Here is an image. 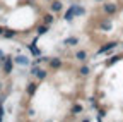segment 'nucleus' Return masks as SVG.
Wrapping results in <instances>:
<instances>
[{
    "label": "nucleus",
    "instance_id": "1",
    "mask_svg": "<svg viewBox=\"0 0 123 122\" xmlns=\"http://www.w3.org/2000/svg\"><path fill=\"white\" fill-rule=\"evenodd\" d=\"M74 16H75V5H72V7L65 12V17H63V19H65V21H72Z\"/></svg>",
    "mask_w": 123,
    "mask_h": 122
},
{
    "label": "nucleus",
    "instance_id": "2",
    "mask_svg": "<svg viewBox=\"0 0 123 122\" xmlns=\"http://www.w3.org/2000/svg\"><path fill=\"white\" fill-rule=\"evenodd\" d=\"M15 62L21 64V65H27V64H29V58L24 57V55H19V57H15Z\"/></svg>",
    "mask_w": 123,
    "mask_h": 122
},
{
    "label": "nucleus",
    "instance_id": "3",
    "mask_svg": "<svg viewBox=\"0 0 123 122\" xmlns=\"http://www.w3.org/2000/svg\"><path fill=\"white\" fill-rule=\"evenodd\" d=\"M104 10H106L108 14H115V12H116V5H115V4H104Z\"/></svg>",
    "mask_w": 123,
    "mask_h": 122
},
{
    "label": "nucleus",
    "instance_id": "4",
    "mask_svg": "<svg viewBox=\"0 0 123 122\" xmlns=\"http://www.w3.org/2000/svg\"><path fill=\"white\" fill-rule=\"evenodd\" d=\"M33 74L36 76V78H39V79H43L44 76H46V72H44V71H41V69H38V67H34V69H33Z\"/></svg>",
    "mask_w": 123,
    "mask_h": 122
},
{
    "label": "nucleus",
    "instance_id": "5",
    "mask_svg": "<svg viewBox=\"0 0 123 122\" xmlns=\"http://www.w3.org/2000/svg\"><path fill=\"white\" fill-rule=\"evenodd\" d=\"M4 71H5V74H9V72L12 71V60H10V58H5V65H4Z\"/></svg>",
    "mask_w": 123,
    "mask_h": 122
},
{
    "label": "nucleus",
    "instance_id": "6",
    "mask_svg": "<svg viewBox=\"0 0 123 122\" xmlns=\"http://www.w3.org/2000/svg\"><path fill=\"white\" fill-rule=\"evenodd\" d=\"M51 10H53V12L62 10V4H60V2H51Z\"/></svg>",
    "mask_w": 123,
    "mask_h": 122
},
{
    "label": "nucleus",
    "instance_id": "7",
    "mask_svg": "<svg viewBox=\"0 0 123 122\" xmlns=\"http://www.w3.org/2000/svg\"><path fill=\"white\" fill-rule=\"evenodd\" d=\"M77 41H79L77 38H67V40H65L63 43H65V45H68V47H74V45H75Z\"/></svg>",
    "mask_w": 123,
    "mask_h": 122
},
{
    "label": "nucleus",
    "instance_id": "8",
    "mask_svg": "<svg viewBox=\"0 0 123 122\" xmlns=\"http://www.w3.org/2000/svg\"><path fill=\"white\" fill-rule=\"evenodd\" d=\"M86 55H87V53H86L84 50H80V52H77L75 58H77V60H86Z\"/></svg>",
    "mask_w": 123,
    "mask_h": 122
},
{
    "label": "nucleus",
    "instance_id": "9",
    "mask_svg": "<svg viewBox=\"0 0 123 122\" xmlns=\"http://www.w3.org/2000/svg\"><path fill=\"white\" fill-rule=\"evenodd\" d=\"M113 47H115V43H108L106 47H103V48H101V52H108V50H111Z\"/></svg>",
    "mask_w": 123,
    "mask_h": 122
},
{
    "label": "nucleus",
    "instance_id": "10",
    "mask_svg": "<svg viewBox=\"0 0 123 122\" xmlns=\"http://www.w3.org/2000/svg\"><path fill=\"white\" fill-rule=\"evenodd\" d=\"M50 64H51V67H60V60L58 58H53Z\"/></svg>",
    "mask_w": 123,
    "mask_h": 122
},
{
    "label": "nucleus",
    "instance_id": "11",
    "mask_svg": "<svg viewBox=\"0 0 123 122\" xmlns=\"http://www.w3.org/2000/svg\"><path fill=\"white\" fill-rule=\"evenodd\" d=\"M72 112H74V114H79V112H82V107H80V105H75L74 108H72Z\"/></svg>",
    "mask_w": 123,
    "mask_h": 122
},
{
    "label": "nucleus",
    "instance_id": "12",
    "mask_svg": "<svg viewBox=\"0 0 123 122\" xmlns=\"http://www.w3.org/2000/svg\"><path fill=\"white\" fill-rule=\"evenodd\" d=\"M75 14H77V16L84 14V9H82V7H79V5H75Z\"/></svg>",
    "mask_w": 123,
    "mask_h": 122
},
{
    "label": "nucleus",
    "instance_id": "13",
    "mask_svg": "<svg viewBox=\"0 0 123 122\" xmlns=\"http://www.w3.org/2000/svg\"><path fill=\"white\" fill-rule=\"evenodd\" d=\"M46 31H48V28H46V26H41V28L38 29V33H39V35H44Z\"/></svg>",
    "mask_w": 123,
    "mask_h": 122
},
{
    "label": "nucleus",
    "instance_id": "14",
    "mask_svg": "<svg viewBox=\"0 0 123 122\" xmlns=\"http://www.w3.org/2000/svg\"><path fill=\"white\" fill-rule=\"evenodd\" d=\"M34 89H36V84H29V88H27V93H34Z\"/></svg>",
    "mask_w": 123,
    "mask_h": 122
},
{
    "label": "nucleus",
    "instance_id": "15",
    "mask_svg": "<svg viewBox=\"0 0 123 122\" xmlns=\"http://www.w3.org/2000/svg\"><path fill=\"white\" fill-rule=\"evenodd\" d=\"M80 74H82V76H87V74H89V69H87V67H82V69H80Z\"/></svg>",
    "mask_w": 123,
    "mask_h": 122
},
{
    "label": "nucleus",
    "instance_id": "16",
    "mask_svg": "<svg viewBox=\"0 0 123 122\" xmlns=\"http://www.w3.org/2000/svg\"><path fill=\"white\" fill-rule=\"evenodd\" d=\"M31 52H33L34 55H38V53H39V52H38V48L34 47V45H31Z\"/></svg>",
    "mask_w": 123,
    "mask_h": 122
},
{
    "label": "nucleus",
    "instance_id": "17",
    "mask_svg": "<svg viewBox=\"0 0 123 122\" xmlns=\"http://www.w3.org/2000/svg\"><path fill=\"white\" fill-rule=\"evenodd\" d=\"M44 21H46V22H48V24H50V22L53 21V16H44Z\"/></svg>",
    "mask_w": 123,
    "mask_h": 122
},
{
    "label": "nucleus",
    "instance_id": "18",
    "mask_svg": "<svg viewBox=\"0 0 123 122\" xmlns=\"http://www.w3.org/2000/svg\"><path fill=\"white\" fill-rule=\"evenodd\" d=\"M5 36H7V38H12V36H15V33H14V31H7Z\"/></svg>",
    "mask_w": 123,
    "mask_h": 122
},
{
    "label": "nucleus",
    "instance_id": "19",
    "mask_svg": "<svg viewBox=\"0 0 123 122\" xmlns=\"http://www.w3.org/2000/svg\"><path fill=\"white\" fill-rule=\"evenodd\" d=\"M2 117H4V108L0 107V120H2Z\"/></svg>",
    "mask_w": 123,
    "mask_h": 122
},
{
    "label": "nucleus",
    "instance_id": "20",
    "mask_svg": "<svg viewBox=\"0 0 123 122\" xmlns=\"http://www.w3.org/2000/svg\"><path fill=\"white\" fill-rule=\"evenodd\" d=\"M0 58H2V60H5V55H4V52H2V50H0Z\"/></svg>",
    "mask_w": 123,
    "mask_h": 122
}]
</instances>
